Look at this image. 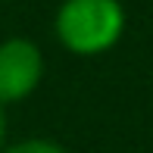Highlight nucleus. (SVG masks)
<instances>
[{"label":"nucleus","mask_w":153,"mask_h":153,"mask_svg":"<svg viewBox=\"0 0 153 153\" xmlns=\"http://www.w3.org/2000/svg\"><path fill=\"white\" fill-rule=\"evenodd\" d=\"M6 150V106H0V153Z\"/></svg>","instance_id":"4"},{"label":"nucleus","mask_w":153,"mask_h":153,"mask_svg":"<svg viewBox=\"0 0 153 153\" xmlns=\"http://www.w3.org/2000/svg\"><path fill=\"white\" fill-rule=\"evenodd\" d=\"M128 16L122 0H62L53 16V34L72 56H100L122 41Z\"/></svg>","instance_id":"1"},{"label":"nucleus","mask_w":153,"mask_h":153,"mask_svg":"<svg viewBox=\"0 0 153 153\" xmlns=\"http://www.w3.org/2000/svg\"><path fill=\"white\" fill-rule=\"evenodd\" d=\"M44 78V50L38 41L13 34L0 41V106L22 103Z\"/></svg>","instance_id":"2"},{"label":"nucleus","mask_w":153,"mask_h":153,"mask_svg":"<svg viewBox=\"0 0 153 153\" xmlns=\"http://www.w3.org/2000/svg\"><path fill=\"white\" fill-rule=\"evenodd\" d=\"M3 153H69V150L53 137H25V141L6 144Z\"/></svg>","instance_id":"3"}]
</instances>
